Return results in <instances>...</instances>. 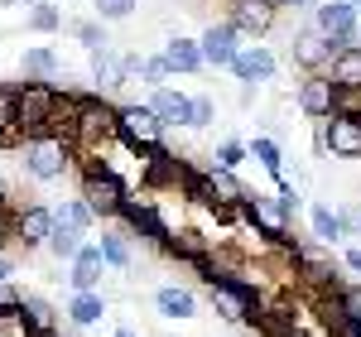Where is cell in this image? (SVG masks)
<instances>
[{
    "mask_svg": "<svg viewBox=\"0 0 361 337\" xmlns=\"http://www.w3.org/2000/svg\"><path fill=\"white\" fill-rule=\"evenodd\" d=\"M0 145H20V130H15V87H0Z\"/></svg>",
    "mask_w": 361,
    "mask_h": 337,
    "instance_id": "36",
    "label": "cell"
},
{
    "mask_svg": "<svg viewBox=\"0 0 361 337\" xmlns=\"http://www.w3.org/2000/svg\"><path fill=\"white\" fill-rule=\"evenodd\" d=\"M116 140L140 159H154L164 149V125L154 121L149 106H116Z\"/></svg>",
    "mask_w": 361,
    "mask_h": 337,
    "instance_id": "4",
    "label": "cell"
},
{
    "mask_svg": "<svg viewBox=\"0 0 361 337\" xmlns=\"http://www.w3.org/2000/svg\"><path fill=\"white\" fill-rule=\"evenodd\" d=\"M284 5H289V10H304V5H313V0H279V10H284Z\"/></svg>",
    "mask_w": 361,
    "mask_h": 337,
    "instance_id": "48",
    "label": "cell"
},
{
    "mask_svg": "<svg viewBox=\"0 0 361 337\" xmlns=\"http://www.w3.org/2000/svg\"><path fill=\"white\" fill-rule=\"evenodd\" d=\"M333 44L318 34V29L308 25V29H299L294 34V49H289V58H294V68H304L308 78H318V73H328V63H333Z\"/></svg>",
    "mask_w": 361,
    "mask_h": 337,
    "instance_id": "14",
    "label": "cell"
},
{
    "mask_svg": "<svg viewBox=\"0 0 361 337\" xmlns=\"http://www.w3.org/2000/svg\"><path fill=\"white\" fill-rule=\"evenodd\" d=\"M357 34H361V10H357Z\"/></svg>",
    "mask_w": 361,
    "mask_h": 337,
    "instance_id": "52",
    "label": "cell"
},
{
    "mask_svg": "<svg viewBox=\"0 0 361 337\" xmlns=\"http://www.w3.org/2000/svg\"><path fill=\"white\" fill-rule=\"evenodd\" d=\"M10 251V222H5V212H0V255Z\"/></svg>",
    "mask_w": 361,
    "mask_h": 337,
    "instance_id": "46",
    "label": "cell"
},
{
    "mask_svg": "<svg viewBox=\"0 0 361 337\" xmlns=\"http://www.w3.org/2000/svg\"><path fill=\"white\" fill-rule=\"evenodd\" d=\"M207 299H212L217 318H226V323H246V328L260 323V294H255V284L231 275V270H222L217 280L207 284Z\"/></svg>",
    "mask_w": 361,
    "mask_h": 337,
    "instance_id": "3",
    "label": "cell"
},
{
    "mask_svg": "<svg viewBox=\"0 0 361 337\" xmlns=\"http://www.w3.org/2000/svg\"><path fill=\"white\" fill-rule=\"evenodd\" d=\"M20 68H25V78H34V82H49V87H58V78H63V58H58L49 44H34V49H25Z\"/></svg>",
    "mask_w": 361,
    "mask_h": 337,
    "instance_id": "22",
    "label": "cell"
},
{
    "mask_svg": "<svg viewBox=\"0 0 361 337\" xmlns=\"http://www.w3.org/2000/svg\"><path fill=\"white\" fill-rule=\"evenodd\" d=\"M197 183H202V197H207V207H231V212H241V202H246V183L236 178V173H226V168H207V173H197Z\"/></svg>",
    "mask_w": 361,
    "mask_h": 337,
    "instance_id": "15",
    "label": "cell"
},
{
    "mask_svg": "<svg viewBox=\"0 0 361 337\" xmlns=\"http://www.w3.org/2000/svg\"><path fill=\"white\" fill-rule=\"evenodd\" d=\"M226 73H236V82H275V73H279V58L265 49V44H241V54L231 58V68Z\"/></svg>",
    "mask_w": 361,
    "mask_h": 337,
    "instance_id": "12",
    "label": "cell"
},
{
    "mask_svg": "<svg viewBox=\"0 0 361 337\" xmlns=\"http://www.w3.org/2000/svg\"><path fill=\"white\" fill-rule=\"evenodd\" d=\"M102 275H106V260L87 241L82 251L68 260V284H73V294H97V289H102Z\"/></svg>",
    "mask_w": 361,
    "mask_h": 337,
    "instance_id": "18",
    "label": "cell"
},
{
    "mask_svg": "<svg viewBox=\"0 0 361 337\" xmlns=\"http://www.w3.org/2000/svg\"><path fill=\"white\" fill-rule=\"evenodd\" d=\"M246 154H250V159H260V168H265L275 183H284V149H279L270 135H255V140L246 145Z\"/></svg>",
    "mask_w": 361,
    "mask_h": 337,
    "instance_id": "31",
    "label": "cell"
},
{
    "mask_svg": "<svg viewBox=\"0 0 361 337\" xmlns=\"http://www.w3.org/2000/svg\"><path fill=\"white\" fill-rule=\"evenodd\" d=\"M10 5H25V0H0V10H10Z\"/></svg>",
    "mask_w": 361,
    "mask_h": 337,
    "instance_id": "51",
    "label": "cell"
},
{
    "mask_svg": "<svg viewBox=\"0 0 361 337\" xmlns=\"http://www.w3.org/2000/svg\"><path fill=\"white\" fill-rule=\"evenodd\" d=\"M92 82H97V97L102 92H121L126 87V63H121V54H111V49L92 54Z\"/></svg>",
    "mask_w": 361,
    "mask_h": 337,
    "instance_id": "25",
    "label": "cell"
},
{
    "mask_svg": "<svg viewBox=\"0 0 361 337\" xmlns=\"http://www.w3.org/2000/svg\"><path fill=\"white\" fill-rule=\"evenodd\" d=\"M121 222L130 226V236H145L149 246H169V222L149 197H126L121 202Z\"/></svg>",
    "mask_w": 361,
    "mask_h": 337,
    "instance_id": "10",
    "label": "cell"
},
{
    "mask_svg": "<svg viewBox=\"0 0 361 337\" xmlns=\"http://www.w3.org/2000/svg\"><path fill=\"white\" fill-rule=\"evenodd\" d=\"M246 159H250V154H246V145H241V140H222V145H217V164H212V168H226V173H236V168L246 164Z\"/></svg>",
    "mask_w": 361,
    "mask_h": 337,
    "instance_id": "38",
    "label": "cell"
},
{
    "mask_svg": "<svg viewBox=\"0 0 361 337\" xmlns=\"http://www.w3.org/2000/svg\"><path fill=\"white\" fill-rule=\"evenodd\" d=\"M58 25H63V15H58V5H49V0L29 10V29H34V34H54Z\"/></svg>",
    "mask_w": 361,
    "mask_h": 337,
    "instance_id": "39",
    "label": "cell"
},
{
    "mask_svg": "<svg viewBox=\"0 0 361 337\" xmlns=\"http://www.w3.org/2000/svg\"><path fill=\"white\" fill-rule=\"evenodd\" d=\"M159 58H164L169 78H173V73H202V54H197V39H183V34H173L164 49H159Z\"/></svg>",
    "mask_w": 361,
    "mask_h": 337,
    "instance_id": "24",
    "label": "cell"
},
{
    "mask_svg": "<svg viewBox=\"0 0 361 337\" xmlns=\"http://www.w3.org/2000/svg\"><path fill=\"white\" fill-rule=\"evenodd\" d=\"M68 140H73V154H102V145L116 140V106L106 97H68V130H63Z\"/></svg>",
    "mask_w": 361,
    "mask_h": 337,
    "instance_id": "2",
    "label": "cell"
},
{
    "mask_svg": "<svg viewBox=\"0 0 361 337\" xmlns=\"http://www.w3.org/2000/svg\"><path fill=\"white\" fill-rule=\"evenodd\" d=\"M169 255H183V260H202L207 255V241H202V231H193V226H183V231H169Z\"/></svg>",
    "mask_w": 361,
    "mask_h": 337,
    "instance_id": "33",
    "label": "cell"
},
{
    "mask_svg": "<svg viewBox=\"0 0 361 337\" xmlns=\"http://www.w3.org/2000/svg\"><path fill=\"white\" fill-rule=\"evenodd\" d=\"M87 202V212L92 217H121V202H126V183H121V173L116 168H106L102 159H87L82 168V193H78Z\"/></svg>",
    "mask_w": 361,
    "mask_h": 337,
    "instance_id": "5",
    "label": "cell"
},
{
    "mask_svg": "<svg viewBox=\"0 0 361 337\" xmlns=\"http://www.w3.org/2000/svg\"><path fill=\"white\" fill-rule=\"evenodd\" d=\"M111 337H135V333H130V328H116V333Z\"/></svg>",
    "mask_w": 361,
    "mask_h": 337,
    "instance_id": "49",
    "label": "cell"
},
{
    "mask_svg": "<svg viewBox=\"0 0 361 337\" xmlns=\"http://www.w3.org/2000/svg\"><path fill=\"white\" fill-rule=\"evenodd\" d=\"M318 323H323L333 337L352 333L357 318H352V309H347V294H342V289H323V294H318Z\"/></svg>",
    "mask_w": 361,
    "mask_h": 337,
    "instance_id": "21",
    "label": "cell"
},
{
    "mask_svg": "<svg viewBox=\"0 0 361 337\" xmlns=\"http://www.w3.org/2000/svg\"><path fill=\"white\" fill-rule=\"evenodd\" d=\"M197 54H202V68H231V58L241 54V39L231 34V25H207L202 39H197Z\"/></svg>",
    "mask_w": 361,
    "mask_h": 337,
    "instance_id": "16",
    "label": "cell"
},
{
    "mask_svg": "<svg viewBox=\"0 0 361 337\" xmlns=\"http://www.w3.org/2000/svg\"><path fill=\"white\" fill-rule=\"evenodd\" d=\"M308 226H313V241L318 246H337L342 241V217H337V207H328V202H313L308 207Z\"/></svg>",
    "mask_w": 361,
    "mask_h": 337,
    "instance_id": "28",
    "label": "cell"
},
{
    "mask_svg": "<svg viewBox=\"0 0 361 337\" xmlns=\"http://www.w3.org/2000/svg\"><path fill=\"white\" fill-rule=\"evenodd\" d=\"M159 125H188V111H193V97H183V92H173V87H154L149 92V102H145Z\"/></svg>",
    "mask_w": 361,
    "mask_h": 337,
    "instance_id": "19",
    "label": "cell"
},
{
    "mask_svg": "<svg viewBox=\"0 0 361 337\" xmlns=\"http://www.w3.org/2000/svg\"><path fill=\"white\" fill-rule=\"evenodd\" d=\"M54 222H58V226H73V231H87V226L97 222V217L87 212L82 197H63V202L54 207Z\"/></svg>",
    "mask_w": 361,
    "mask_h": 337,
    "instance_id": "35",
    "label": "cell"
},
{
    "mask_svg": "<svg viewBox=\"0 0 361 337\" xmlns=\"http://www.w3.org/2000/svg\"><path fill=\"white\" fill-rule=\"evenodd\" d=\"M275 202H279V207H284V212H289V217H294V212H299V202H304V197H299V188H294V183H279Z\"/></svg>",
    "mask_w": 361,
    "mask_h": 337,
    "instance_id": "43",
    "label": "cell"
},
{
    "mask_svg": "<svg viewBox=\"0 0 361 337\" xmlns=\"http://www.w3.org/2000/svg\"><path fill=\"white\" fill-rule=\"evenodd\" d=\"M313 29L333 44L337 54L357 44V10L347 0H328V5H313Z\"/></svg>",
    "mask_w": 361,
    "mask_h": 337,
    "instance_id": "9",
    "label": "cell"
},
{
    "mask_svg": "<svg viewBox=\"0 0 361 337\" xmlns=\"http://www.w3.org/2000/svg\"><path fill=\"white\" fill-rule=\"evenodd\" d=\"M212 121H217V102H212V97H193V111H188V125H193V130H207Z\"/></svg>",
    "mask_w": 361,
    "mask_h": 337,
    "instance_id": "41",
    "label": "cell"
},
{
    "mask_svg": "<svg viewBox=\"0 0 361 337\" xmlns=\"http://www.w3.org/2000/svg\"><path fill=\"white\" fill-rule=\"evenodd\" d=\"M337 97H342V92L328 82V73L304 78V82H299V111H304L308 121H328V116L337 111Z\"/></svg>",
    "mask_w": 361,
    "mask_h": 337,
    "instance_id": "17",
    "label": "cell"
},
{
    "mask_svg": "<svg viewBox=\"0 0 361 337\" xmlns=\"http://www.w3.org/2000/svg\"><path fill=\"white\" fill-rule=\"evenodd\" d=\"M328 82H333L342 97H361V44L333 54V63H328Z\"/></svg>",
    "mask_w": 361,
    "mask_h": 337,
    "instance_id": "20",
    "label": "cell"
},
{
    "mask_svg": "<svg viewBox=\"0 0 361 337\" xmlns=\"http://www.w3.org/2000/svg\"><path fill=\"white\" fill-rule=\"evenodd\" d=\"M275 5H265V0H231V15H226V25L236 39H265L270 29H275Z\"/></svg>",
    "mask_w": 361,
    "mask_h": 337,
    "instance_id": "11",
    "label": "cell"
},
{
    "mask_svg": "<svg viewBox=\"0 0 361 337\" xmlns=\"http://www.w3.org/2000/svg\"><path fill=\"white\" fill-rule=\"evenodd\" d=\"M15 130H20V140L63 135L68 130V92L63 87H49V82L15 87Z\"/></svg>",
    "mask_w": 361,
    "mask_h": 337,
    "instance_id": "1",
    "label": "cell"
},
{
    "mask_svg": "<svg viewBox=\"0 0 361 337\" xmlns=\"http://www.w3.org/2000/svg\"><path fill=\"white\" fill-rule=\"evenodd\" d=\"M121 63H126V82H130V78H140V82H149V87H169V68H164V58L126 54Z\"/></svg>",
    "mask_w": 361,
    "mask_h": 337,
    "instance_id": "30",
    "label": "cell"
},
{
    "mask_svg": "<svg viewBox=\"0 0 361 337\" xmlns=\"http://www.w3.org/2000/svg\"><path fill=\"white\" fill-rule=\"evenodd\" d=\"M294 260L304 265V280L323 294V289H337V265L333 260H323L318 251H308V246H294Z\"/></svg>",
    "mask_w": 361,
    "mask_h": 337,
    "instance_id": "27",
    "label": "cell"
},
{
    "mask_svg": "<svg viewBox=\"0 0 361 337\" xmlns=\"http://www.w3.org/2000/svg\"><path fill=\"white\" fill-rule=\"evenodd\" d=\"M318 149H328L333 159H361V116L333 111L318 121Z\"/></svg>",
    "mask_w": 361,
    "mask_h": 337,
    "instance_id": "8",
    "label": "cell"
},
{
    "mask_svg": "<svg viewBox=\"0 0 361 337\" xmlns=\"http://www.w3.org/2000/svg\"><path fill=\"white\" fill-rule=\"evenodd\" d=\"M92 5H97V20H102V25H111V20H130L140 0H92Z\"/></svg>",
    "mask_w": 361,
    "mask_h": 337,
    "instance_id": "40",
    "label": "cell"
},
{
    "mask_svg": "<svg viewBox=\"0 0 361 337\" xmlns=\"http://www.w3.org/2000/svg\"><path fill=\"white\" fill-rule=\"evenodd\" d=\"M10 207V183H5V173H0V212Z\"/></svg>",
    "mask_w": 361,
    "mask_h": 337,
    "instance_id": "47",
    "label": "cell"
},
{
    "mask_svg": "<svg viewBox=\"0 0 361 337\" xmlns=\"http://www.w3.org/2000/svg\"><path fill=\"white\" fill-rule=\"evenodd\" d=\"M342 265H347V270L361 280V246H347V251H342Z\"/></svg>",
    "mask_w": 361,
    "mask_h": 337,
    "instance_id": "44",
    "label": "cell"
},
{
    "mask_svg": "<svg viewBox=\"0 0 361 337\" xmlns=\"http://www.w3.org/2000/svg\"><path fill=\"white\" fill-rule=\"evenodd\" d=\"M241 217H246V226H255V236H265V241H275V246H289V212L279 207L275 197L265 193H246V202H241Z\"/></svg>",
    "mask_w": 361,
    "mask_h": 337,
    "instance_id": "7",
    "label": "cell"
},
{
    "mask_svg": "<svg viewBox=\"0 0 361 337\" xmlns=\"http://www.w3.org/2000/svg\"><path fill=\"white\" fill-rule=\"evenodd\" d=\"M347 337H361V318H357V323H352V333H347Z\"/></svg>",
    "mask_w": 361,
    "mask_h": 337,
    "instance_id": "50",
    "label": "cell"
},
{
    "mask_svg": "<svg viewBox=\"0 0 361 337\" xmlns=\"http://www.w3.org/2000/svg\"><path fill=\"white\" fill-rule=\"evenodd\" d=\"M15 318H20V328H25L29 337H44V333H58L54 328V304H49V299H39V294H25V299H20V313H15Z\"/></svg>",
    "mask_w": 361,
    "mask_h": 337,
    "instance_id": "23",
    "label": "cell"
},
{
    "mask_svg": "<svg viewBox=\"0 0 361 337\" xmlns=\"http://www.w3.org/2000/svg\"><path fill=\"white\" fill-rule=\"evenodd\" d=\"M154 309L164 318H197V294L183 284H164V289H154Z\"/></svg>",
    "mask_w": 361,
    "mask_h": 337,
    "instance_id": "26",
    "label": "cell"
},
{
    "mask_svg": "<svg viewBox=\"0 0 361 337\" xmlns=\"http://www.w3.org/2000/svg\"><path fill=\"white\" fill-rule=\"evenodd\" d=\"M20 299H25V294H20V289H15V284H0V323H5V318H15V313H20Z\"/></svg>",
    "mask_w": 361,
    "mask_h": 337,
    "instance_id": "42",
    "label": "cell"
},
{
    "mask_svg": "<svg viewBox=\"0 0 361 337\" xmlns=\"http://www.w3.org/2000/svg\"><path fill=\"white\" fill-rule=\"evenodd\" d=\"M102 313H106V294H102V289H97V294H73V299H68V323H73V328L102 323Z\"/></svg>",
    "mask_w": 361,
    "mask_h": 337,
    "instance_id": "29",
    "label": "cell"
},
{
    "mask_svg": "<svg viewBox=\"0 0 361 337\" xmlns=\"http://www.w3.org/2000/svg\"><path fill=\"white\" fill-rule=\"evenodd\" d=\"M82 246H87V231H73V226H58V222H54V231H49V241H44V251L58 255V260H73Z\"/></svg>",
    "mask_w": 361,
    "mask_h": 337,
    "instance_id": "32",
    "label": "cell"
},
{
    "mask_svg": "<svg viewBox=\"0 0 361 337\" xmlns=\"http://www.w3.org/2000/svg\"><path fill=\"white\" fill-rule=\"evenodd\" d=\"M44 337H63V333H44Z\"/></svg>",
    "mask_w": 361,
    "mask_h": 337,
    "instance_id": "53",
    "label": "cell"
},
{
    "mask_svg": "<svg viewBox=\"0 0 361 337\" xmlns=\"http://www.w3.org/2000/svg\"><path fill=\"white\" fill-rule=\"evenodd\" d=\"M49 231H54V207L29 202L25 212H15V222H10V241H20L25 251H39L49 241Z\"/></svg>",
    "mask_w": 361,
    "mask_h": 337,
    "instance_id": "13",
    "label": "cell"
},
{
    "mask_svg": "<svg viewBox=\"0 0 361 337\" xmlns=\"http://www.w3.org/2000/svg\"><path fill=\"white\" fill-rule=\"evenodd\" d=\"M73 140L68 135H34L25 140V168L39 178V183H58L68 168H73Z\"/></svg>",
    "mask_w": 361,
    "mask_h": 337,
    "instance_id": "6",
    "label": "cell"
},
{
    "mask_svg": "<svg viewBox=\"0 0 361 337\" xmlns=\"http://www.w3.org/2000/svg\"><path fill=\"white\" fill-rule=\"evenodd\" d=\"M73 39H78L82 49H92V54L106 49V29H102V20H78V25H73Z\"/></svg>",
    "mask_w": 361,
    "mask_h": 337,
    "instance_id": "37",
    "label": "cell"
},
{
    "mask_svg": "<svg viewBox=\"0 0 361 337\" xmlns=\"http://www.w3.org/2000/svg\"><path fill=\"white\" fill-rule=\"evenodd\" d=\"M0 284H15V260L10 255H0Z\"/></svg>",
    "mask_w": 361,
    "mask_h": 337,
    "instance_id": "45",
    "label": "cell"
},
{
    "mask_svg": "<svg viewBox=\"0 0 361 337\" xmlns=\"http://www.w3.org/2000/svg\"><path fill=\"white\" fill-rule=\"evenodd\" d=\"M97 251H102V260H106V270H130V260H135L130 241H126V236H116V231H106V236L97 241Z\"/></svg>",
    "mask_w": 361,
    "mask_h": 337,
    "instance_id": "34",
    "label": "cell"
}]
</instances>
